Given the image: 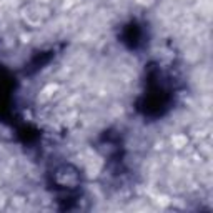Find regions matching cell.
<instances>
[{"instance_id":"cell-1","label":"cell","mask_w":213,"mask_h":213,"mask_svg":"<svg viewBox=\"0 0 213 213\" xmlns=\"http://www.w3.org/2000/svg\"><path fill=\"white\" fill-rule=\"evenodd\" d=\"M135 198V202H142V198L140 196H133ZM151 202V198H145V205H138L137 207V210H142V208H151V207H148V203Z\"/></svg>"}]
</instances>
